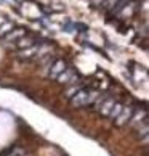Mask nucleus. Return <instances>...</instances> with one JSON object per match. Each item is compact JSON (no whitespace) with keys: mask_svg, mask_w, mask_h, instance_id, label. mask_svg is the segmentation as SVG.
Returning a JSON list of instances; mask_svg holds the SVG:
<instances>
[{"mask_svg":"<svg viewBox=\"0 0 149 156\" xmlns=\"http://www.w3.org/2000/svg\"><path fill=\"white\" fill-rule=\"evenodd\" d=\"M100 94L91 89L82 87L79 92H76V95L71 97V103L74 106H88V105H95V101L98 100Z\"/></svg>","mask_w":149,"mask_h":156,"instance_id":"1","label":"nucleus"},{"mask_svg":"<svg viewBox=\"0 0 149 156\" xmlns=\"http://www.w3.org/2000/svg\"><path fill=\"white\" fill-rule=\"evenodd\" d=\"M58 79H59V82H66V84L79 82V76H76V71H74L72 68H66L64 71L58 76Z\"/></svg>","mask_w":149,"mask_h":156,"instance_id":"2","label":"nucleus"},{"mask_svg":"<svg viewBox=\"0 0 149 156\" xmlns=\"http://www.w3.org/2000/svg\"><path fill=\"white\" fill-rule=\"evenodd\" d=\"M131 116H133V108L131 106H122V109H120V113L117 114V118L114 119L117 124H127L128 121L131 119Z\"/></svg>","mask_w":149,"mask_h":156,"instance_id":"3","label":"nucleus"},{"mask_svg":"<svg viewBox=\"0 0 149 156\" xmlns=\"http://www.w3.org/2000/svg\"><path fill=\"white\" fill-rule=\"evenodd\" d=\"M66 69V63L63 60H55L53 63H51L50 66V71H48V76L53 77V79H58V76Z\"/></svg>","mask_w":149,"mask_h":156,"instance_id":"4","label":"nucleus"},{"mask_svg":"<svg viewBox=\"0 0 149 156\" xmlns=\"http://www.w3.org/2000/svg\"><path fill=\"white\" fill-rule=\"evenodd\" d=\"M0 2H5V0H0Z\"/></svg>","mask_w":149,"mask_h":156,"instance_id":"5","label":"nucleus"}]
</instances>
